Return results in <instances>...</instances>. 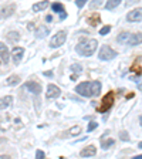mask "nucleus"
I'll return each mask as SVG.
<instances>
[{
	"mask_svg": "<svg viewBox=\"0 0 142 159\" xmlns=\"http://www.w3.org/2000/svg\"><path fill=\"white\" fill-rule=\"evenodd\" d=\"M61 94V90L58 88L57 85H54V84H50L49 87H47V91H46V97L49 98V99H53V98H58Z\"/></svg>",
	"mask_w": 142,
	"mask_h": 159,
	"instance_id": "6",
	"label": "nucleus"
},
{
	"mask_svg": "<svg viewBox=\"0 0 142 159\" xmlns=\"http://www.w3.org/2000/svg\"><path fill=\"white\" fill-rule=\"evenodd\" d=\"M16 10V4H7V6H4V7L0 9V19H7L10 17L14 13Z\"/></svg>",
	"mask_w": 142,
	"mask_h": 159,
	"instance_id": "7",
	"label": "nucleus"
},
{
	"mask_svg": "<svg viewBox=\"0 0 142 159\" xmlns=\"http://www.w3.org/2000/svg\"><path fill=\"white\" fill-rule=\"evenodd\" d=\"M70 70L74 73V75H75V74H81L82 73V67L80 64H71L70 65Z\"/></svg>",
	"mask_w": 142,
	"mask_h": 159,
	"instance_id": "23",
	"label": "nucleus"
},
{
	"mask_svg": "<svg viewBox=\"0 0 142 159\" xmlns=\"http://www.w3.org/2000/svg\"><path fill=\"white\" fill-rule=\"evenodd\" d=\"M65 40H67V33L65 31H58L56 36L51 38V41H50V47H51V49L61 47V45L65 43Z\"/></svg>",
	"mask_w": 142,
	"mask_h": 159,
	"instance_id": "5",
	"label": "nucleus"
},
{
	"mask_svg": "<svg viewBox=\"0 0 142 159\" xmlns=\"http://www.w3.org/2000/svg\"><path fill=\"white\" fill-rule=\"evenodd\" d=\"M101 2H94V3H91V4H89V7H91V9H95V7H98V6H101Z\"/></svg>",
	"mask_w": 142,
	"mask_h": 159,
	"instance_id": "30",
	"label": "nucleus"
},
{
	"mask_svg": "<svg viewBox=\"0 0 142 159\" xmlns=\"http://www.w3.org/2000/svg\"><path fill=\"white\" fill-rule=\"evenodd\" d=\"M97 127H98V124H97V122H91V124L88 125V128H87V131H88V132H91V131L97 129Z\"/></svg>",
	"mask_w": 142,
	"mask_h": 159,
	"instance_id": "28",
	"label": "nucleus"
},
{
	"mask_svg": "<svg viewBox=\"0 0 142 159\" xmlns=\"http://www.w3.org/2000/svg\"><path fill=\"white\" fill-rule=\"evenodd\" d=\"M141 44V34H131L129 37V40H128V44L126 45H129V47H135V45H139Z\"/></svg>",
	"mask_w": 142,
	"mask_h": 159,
	"instance_id": "16",
	"label": "nucleus"
},
{
	"mask_svg": "<svg viewBox=\"0 0 142 159\" xmlns=\"http://www.w3.org/2000/svg\"><path fill=\"white\" fill-rule=\"evenodd\" d=\"M68 134L73 135V136H75V135H78V134H81V127H73L71 129L68 131Z\"/></svg>",
	"mask_w": 142,
	"mask_h": 159,
	"instance_id": "24",
	"label": "nucleus"
},
{
	"mask_svg": "<svg viewBox=\"0 0 142 159\" xmlns=\"http://www.w3.org/2000/svg\"><path fill=\"white\" fill-rule=\"evenodd\" d=\"M13 104V97L12 95H6V97L0 98V110H6Z\"/></svg>",
	"mask_w": 142,
	"mask_h": 159,
	"instance_id": "15",
	"label": "nucleus"
},
{
	"mask_svg": "<svg viewBox=\"0 0 142 159\" xmlns=\"http://www.w3.org/2000/svg\"><path fill=\"white\" fill-rule=\"evenodd\" d=\"M51 9H53V12L60 13V19H61V20H64L65 17H67V14H65V9H64V6H63L61 3H53V4H51Z\"/></svg>",
	"mask_w": 142,
	"mask_h": 159,
	"instance_id": "13",
	"label": "nucleus"
},
{
	"mask_svg": "<svg viewBox=\"0 0 142 159\" xmlns=\"http://www.w3.org/2000/svg\"><path fill=\"white\" fill-rule=\"evenodd\" d=\"M36 159H44V152L38 149V151L36 152Z\"/></svg>",
	"mask_w": 142,
	"mask_h": 159,
	"instance_id": "29",
	"label": "nucleus"
},
{
	"mask_svg": "<svg viewBox=\"0 0 142 159\" xmlns=\"http://www.w3.org/2000/svg\"><path fill=\"white\" fill-rule=\"evenodd\" d=\"M0 159H12V158H10L9 155H2L0 156Z\"/></svg>",
	"mask_w": 142,
	"mask_h": 159,
	"instance_id": "32",
	"label": "nucleus"
},
{
	"mask_svg": "<svg viewBox=\"0 0 142 159\" xmlns=\"http://www.w3.org/2000/svg\"><path fill=\"white\" fill-rule=\"evenodd\" d=\"M110 31H111V26H104V27L100 30V34H101V36H105V34H108Z\"/></svg>",
	"mask_w": 142,
	"mask_h": 159,
	"instance_id": "26",
	"label": "nucleus"
},
{
	"mask_svg": "<svg viewBox=\"0 0 142 159\" xmlns=\"http://www.w3.org/2000/svg\"><path fill=\"white\" fill-rule=\"evenodd\" d=\"M20 82V77L19 75H12V77L7 78V85H17Z\"/></svg>",
	"mask_w": 142,
	"mask_h": 159,
	"instance_id": "22",
	"label": "nucleus"
},
{
	"mask_svg": "<svg viewBox=\"0 0 142 159\" xmlns=\"http://www.w3.org/2000/svg\"><path fill=\"white\" fill-rule=\"evenodd\" d=\"M85 2H87V0H75V6H77L78 9H82L85 6Z\"/></svg>",
	"mask_w": 142,
	"mask_h": 159,
	"instance_id": "27",
	"label": "nucleus"
},
{
	"mask_svg": "<svg viewBox=\"0 0 142 159\" xmlns=\"http://www.w3.org/2000/svg\"><path fill=\"white\" fill-rule=\"evenodd\" d=\"M50 34V29L47 26H38L36 30V37L37 38H44L46 36H49Z\"/></svg>",
	"mask_w": 142,
	"mask_h": 159,
	"instance_id": "14",
	"label": "nucleus"
},
{
	"mask_svg": "<svg viewBox=\"0 0 142 159\" xmlns=\"http://www.w3.org/2000/svg\"><path fill=\"white\" fill-rule=\"evenodd\" d=\"M129 37H131V33H121V34L117 37V41L119 44H128Z\"/></svg>",
	"mask_w": 142,
	"mask_h": 159,
	"instance_id": "18",
	"label": "nucleus"
},
{
	"mask_svg": "<svg viewBox=\"0 0 142 159\" xmlns=\"http://www.w3.org/2000/svg\"><path fill=\"white\" fill-rule=\"evenodd\" d=\"M46 20H47V21H51V20H53V17H51V16H50V14H49V16L46 17Z\"/></svg>",
	"mask_w": 142,
	"mask_h": 159,
	"instance_id": "33",
	"label": "nucleus"
},
{
	"mask_svg": "<svg viewBox=\"0 0 142 159\" xmlns=\"http://www.w3.org/2000/svg\"><path fill=\"white\" fill-rule=\"evenodd\" d=\"M47 7H49V2H38V3H36L33 6V12L38 13V12H41V10H46Z\"/></svg>",
	"mask_w": 142,
	"mask_h": 159,
	"instance_id": "17",
	"label": "nucleus"
},
{
	"mask_svg": "<svg viewBox=\"0 0 142 159\" xmlns=\"http://www.w3.org/2000/svg\"><path fill=\"white\" fill-rule=\"evenodd\" d=\"M75 92L78 95H82L85 98L91 97H98L101 92V82L100 81H85L80 82L78 85H75Z\"/></svg>",
	"mask_w": 142,
	"mask_h": 159,
	"instance_id": "1",
	"label": "nucleus"
},
{
	"mask_svg": "<svg viewBox=\"0 0 142 159\" xmlns=\"http://www.w3.org/2000/svg\"><path fill=\"white\" fill-rule=\"evenodd\" d=\"M98 47V41L95 38H84L75 45V51L82 57H91Z\"/></svg>",
	"mask_w": 142,
	"mask_h": 159,
	"instance_id": "2",
	"label": "nucleus"
},
{
	"mask_svg": "<svg viewBox=\"0 0 142 159\" xmlns=\"http://www.w3.org/2000/svg\"><path fill=\"white\" fill-rule=\"evenodd\" d=\"M46 75V77H53V73L51 71H47V73H43Z\"/></svg>",
	"mask_w": 142,
	"mask_h": 159,
	"instance_id": "31",
	"label": "nucleus"
},
{
	"mask_svg": "<svg viewBox=\"0 0 142 159\" xmlns=\"http://www.w3.org/2000/svg\"><path fill=\"white\" fill-rule=\"evenodd\" d=\"M95 154H97V149H95V146L89 145V146L84 148V149L80 152V156H81V158H91V156H94Z\"/></svg>",
	"mask_w": 142,
	"mask_h": 159,
	"instance_id": "12",
	"label": "nucleus"
},
{
	"mask_svg": "<svg viewBox=\"0 0 142 159\" xmlns=\"http://www.w3.org/2000/svg\"><path fill=\"white\" fill-rule=\"evenodd\" d=\"M114 99H115V97H114V92H112V91H110V92H108L105 97L102 98L101 107L98 108V111H100V112H107L108 110H111V107L114 105Z\"/></svg>",
	"mask_w": 142,
	"mask_h": 159,
	"instance_id": "4",
	"label": "nucleus"
},
{
	"mask_svg": "<svg viewBox=\"0 0 142 159\" xmlns=\"http://www.w3.org/2000/svg\"><path fill=\"white\" fill-rule=\"evenodd\" d=\"M0 58L3 63H9V60H10V51L4 43H0Z\"/></svg>",
	"mask_w": 142,
	"mask_h": 159,
	"instance_id": "10",
	"label": "nucleus"
},
{
	"mask_svg": "<svg viewBox=\"0 0 142 159\" xmlns=\"http://www.w3.org/2000/svg\"><path fill=\"white\" fill-rule=\"evenodd\" d=\"M142 17V10L141 9H137V10H132L126 14V20L128 21H139Z\"/></svg>",
	"mask_w": 142,
	"mask_h": 159,
	"instance_id": "11",
	"label": "nucleus"
},
{
	"mask_svg": "<svg viewBox=\"0 0 142 159\" xmlns=\"http://www.w3.org/2000/svg\"><path fill=\"white\" fill-rule=\"evenodd\" d=\"M119 4H121V0H110V2L105 3V10H114Z\"/></svg>",
	"mask_w": 142,
	"mask_h": 159,
	"instance_id": "19",
	"label": "nucleus"
},
{
	"mask_svg": "<svg viewBox=\"0 0 142 159\" xmlns=\"http://www.w3.org/2000/svg\"><path fill=\"white\" fill-rule=\"evenodd\" d=\"M118 56L117 51H114L110 45H102L100 49V53H98V58L102 60V61H110V60H114V58Z\"/></svg>",
	"mask_w": 142,
	"mask_h": 159,
	"instance_id": "3",
	"label": "nucleus"
},
{
	"mask_svg": "<svg viewBox=\"0 0 142 159\" xmlns=\"http://www.w3.org/2000/svg\"><path fill=\"white\" fill-rule=\"evenodd\" d=\"M114 139L112 138H107V139H102L101 141V146H102V149H108V148H111L114 145Z\"/></svg>",
	"mask_w": 142,
	"mask_h": 159,
	"instance_id": "21",
	"label": "nucleus"
},
{
	"mask_svg": "<svg viewBox=\"0 0 142 159\" xmlns=\"http://www.w3.org/2000/svg\"><path fill=\"white\" fill-rule=\"evenodd\" d=\"M23 56H24V50L21 49V47H14L12 50V58H13V61H14V64H19L21 61Z\"/></svg>",
	"mask_w": 142,
	"mask_h": 159,
	"instance_id": "9",
	"label": "nucleus"
},
{
	"mask_svg": "<svg viewBox=\"0 0 142 159\" xmlns=\"http://www.w3.org/2000/svg\"><path fill=\"white\" fill-rule=\"evenodd\" d=\"M119 138H121L122 141H129V134H128L126 131H121V132H119Z\"/></svg>",
	"mask_w": 142,
	"mask_h": 159,
	"instance_id": "25",
	"label": "nucleus"
},
{
	"mask_svg": "<svg viewBox=\"0 0 142 159\" xmlns=\"http://www.w3.org/2000/svg\"><path fill=\"white\" fill-rule=\"evenodd\" d=\"M132 159H142V156H141V155H138V156H134Z\"/></svg>",
	"mask_w": 142,
	"mask_h": 159,
	"instance_id": "34",
	"label": "nucleus"
},
{
	"mask_svg": "<svg viewBox=\"0 0 142 159\" xmlns=\"http://www.w3.org/2000/svg\"><path fill=\"white\" fill-rule=\"evenodd\" d=\"M24 88H27L30 92H33L34 95H38L41 92V85L36 81H28L24 84Z\"/></svg>",
	"mask_w": 142,
	"mask_h": 159,
	"instance_id": "8",
	"label": "nucleus"
},
{
	"mask_svg": "<svg viewBox=\"0 0 142 159\" xmlns=\"http://www.w3.org/2000/svg\"><path fill=\"white\" fill-rule=\"evenodd\" d=\"M7 40L10 41V43H12V41L13 43H16V41L20 40V34H19L17 31H10L7 34Z\"/></svg>",
	"mask_w": 142,
	"mask_h": 159,
	"instance_id": "20",
	"label": "nucleus"
},
{
	"mask_svg": "<svg viewBox=\"0 0 142 159\" xmlns=\"http://www.w3.org/2000/svg\"><path fill=\"white\" fill-rule=\"evenodd\" d=\"M4 141H6V139H4V138H0V143H3Z\"/></svg>",
	"mask_w": 142,
	"mask_h": 159,
	"instance_id": "35",
	"label": "nucleus"
}]
</instances>
